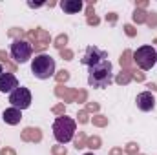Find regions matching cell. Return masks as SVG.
<instances>
[{"mask_svg":"<svg viewBox=\"0 0 157 155\" xmlns=\"http://www.w3.org/2000/svg\"><path fill=\"white\" fill-rule=\"evenodd\" d=\"M2 73H4V71H2V64H0V75H2Z\"/></svg>","mask_w":157,"mask_h":155,"instance_id":"b9f144b4","label":"cell"},{"mask_svg":"<svg viewBox=\"0 0 157 155\" xmlns=\"http://www.w3.org/2000/svg\"><path fill=\"white\" fill-rule=\"evenodd\" d=\"M86 22H88V26H99V17H95V15H91V17H88L86 18Z\"/></svg>","mask_w":157,"mask_h":155,"instance_id":"836d02e7","label":"cell"},{"mask_svg":"<svg viewBox=\"0 0 157 155\" xmlns=\"http://www.w3.org/2000/svg\"><path fill=\"white\" fill-rule=\"evenodd\" d=\"M2 119L6 120V124L15 126V124H18V122L22 120V113H20V110H17V108H7V110L4 112Z\"/></svg>","mask_w":157,"mask_h":155,"instance_id":"4fadbf2b","label":"cell"},{"mask_svg":"<svg viewBox=\"0 0 157 155\" xmlns=\"http://www.w3.org/2000/svg\"><path fill=\"white\" fill-rule=\"evenodd\" d=\"M60 7H62L64 13L73 15V13H78V11L84 7V4H82L80 0H64V2H60Z\"/></svg>","mask_w":157,"mask_h":155,"instance_id":"5bb4252c","label":"cell"},{"mask_svg":"<svg viewBox=\"0 0 157 155\" xmlns=\"http://www.w3.org/2000/svg\"><path fill=\"white\" fill-rule=\"evenodd\" d=\"M106 59H108L106 51H102V49H99V47H95V46H88L86 51H84V57L80 59V62H82L84 66L91 68V66H95V64H99V62H102V60H106Z\"/></svg>","mask_w":157,"mask_h":155,"instance_id":"ba28073f","label":"cell"},{"mask_svg":"<svg viewBox=\"0 0 157 155\" xmlns=\"http://www.w3.org/2000/svg\"><path fill=\"white\" fill-rule=\"evenodd\" d=\"M28 6H29V7H42L44 4H42V2H37V4H35V2H28Z\"/></svg>","mask_w":157,"mask_h":155,"instance_id":"ab89813d","label":"cell"},{"mask_svg":"<svg viewBox=\"0 0 157 155\" xmlns=\"http://www.w3.org/2000/svg\"><path fill=\"white\" fill-rule=\"evenodd\" d=\"M84 155H93V153H84Z\"/></svg>","mask_w":157,"mask_h":155,"instance_id":"ee69618b","label":"cell"},{"mask_svg":"<svg viewBox=\"0 0 157 155\" xmlns=\"http://www.w3.org/2000/svg\"><path fill=\"white\" fill-rule=\"evenodd\" d=\"M51 153L53 155H66L68 153V150H66V146L59 144V146H53V148H51Z\"/></svg>","mask_w":157,"mask_h":155,"instance_id":"4316f807","label":"cell"},{"mask_svg":"<svg viewBox=\"0 0 157 155\" xmlns=\"http://www.w3.org/2000/svg\"><path fill=\"white\" fill-rule=\"evenodd\" d=\"M135 102H137V108H139L141 112H152L154 106H155V99H154L152 91H143V93H139L137 99H135Z\"/></svg>","mask_w":157,"mask_h":155,"instance_id":"9c48e42d","label":"cell"},{"mask_svg":"<svg viewBox=\"0 0 157 155\" xmlns=\"http://www.w3.org/2000/svg\"><path fill=\"white\" fill-rule=\"evenodd\" d=\"M146 17H148V13L144 9H135L133 15H132V18H133L135 24H144L146 22Z\"/></svg>","mask_w":157,"mask_h":155,"instance_id":"ac0fdd59","label":"cell"},{"mask_svg":"<svg viewBox=\"0 0 157 155\" xmlns=\"http://www.w3.org/2000/svg\"><path fill=\"white\" fill-rule=\"evenodd\" d=\"M18 88V80L13 73H2L0 75V91L2 93H13Z\"/></svg>","mask_w":157,"mask_h":155,"instance_id":"30bf717a","label":"cell"},{"mask_svg":"<svg viewBox=\"0 0 157 155\" xmlns=\"http://www.w3.org/2000/svg\"><path fill=\"white\" fill-rule=\"evenodd\" d=\"M91 122H93V126H99V128H104V126H108V117L95 115L93 119H91Z\"/></svg>","mask_w":157,"mask_h":155,"instance_id":"603a6c76","label":"cell"},{"mask_svg":"<svg viewBox=\"0 0 157 155\" xmlns=\"http://www.w3.org/2000/svg\"><path fill=\"white\" fill-rule=\"evenodd\" d=\"M77 89H71V88H64L62 84H57L55 88V95L59 99H62L64 102H75L77 100Z\"/></svg>","mask_w":157,"mask_h":155,"instance_id":"8fae6325","label":"cell"},{"mask_svg":"<svg viewBox=\"0 0 157 155\" xmlns=\"http://www.w3.org/2000/svg\"><path fill=\"white\" fill-rule=\"evenodd\" d=\"M106 20H108L110 24H115V22H117V15H115V13H110V15H106Z\"/></svg>","mask_w":157,"mask_h":155,"instance_id":"8d00e7d4","label":"cell"},{"mask_svg":"<svg viewBox=\"0 0 157 155\" xmlns=\"http://www.w3.org/2000/svg\"><path fill=\"white\" fill-rule=\"evenodd\" d=\"M86 148L99 150V148H101V137H99V135H91V137H88V141H86Z\"/></svg>","mask_w":157,"mask_h":155,"instance_id":"d6986e66","label":"cell"},{"mask_svg":"<svg viewBox=\"0 0 157 155\" xmlns=\"http://www.w3.org/2000/svg\"><path fill=\"white\" fill-rule=\"evenodd\" d=\"M124 33H126L128 37H135V35H137V31H135V28H133L132 24H126V26H124Z\"/></svg>","mask_w":157,"mask_h":155,"instance_id":"1f68e13d","label":"cell"},{"mask_svg":"<svg viewBox=\"0 0 157 155\" xmlns=\"http://www.w3.org/2000/svg\"><path fill=\"white\" fill-rule=\"evenodd\" d=\"M86 112L88 113H97L99 112V104L97 102H86Z\"/></svg>","mask_w":157,"mask_h":155,"instance_id":"f546056e","label":"cell"},{"mask_svg":"<svg viewBox=\"0 0 157 155\" xmlns=\"http://www.w3.org/2000/svg\"><path fill=\"white\" fill-rule=\"evenodd\" d=\"M132 71H128V70H122L121 73H119L117 77L113 78L115 82H117L119 86H126V84H130V80H132Z\"/></svg>","mask_w":157,"mask_h":155,"instance_id":"2e32d148","label":"cell"},{"mask_svg":"<svg viewBox=\"0 0 157 155\" xmlns=\"http://www.w3.org/2000/svg\"><path fill=\"white\" fill-rule=\"evenodd\" d=\"M28 42L31 44V47H35V51H44L48 46H49V42H51V37H49V33L48 31H44V29H33V31H29L28 33Z\"/></svg>","mask_w":157,"mask_h":155,"instance_id":"52a82bcc","label":"cell"},{"mask_svg":"<svg viewBox=\"0 0 157 155\" xmlns=\"http://www.w3.org/2000/svg\"><path fill=\"white\" fill-rule=\"evenodd\" d=\"M68 78H70V71H66V70H62V71H59V73L55 75V80H57V84L68 82Z\"/></svg>","mask_w":157,"mask_h":155,"instance_id":"d4e9b609","label":"cell"},{"mask_svg":"<svg viewBox=\"0 0 157 155\" xmlns=\"http://www.w3.org/2000/svg\"><path fill=\"white\" fill-rule=\"evenodd\" d=\"M132 57H133V53H132L130 49H124V51H122V55H121V59H119L122 70H128V71H133V70H135V68L132 66V60H133Z\"/></svg>","mask_w":157,"mask_h":155,"instance_id":"9a60e30c","label":"cell"},{"mask_svg":"<svg viewBox=\"0 0 157 155\" xmlns=\"http://www.w3.org/2000/svg\"><path fill=\"white\" fill-rule=\"evenodd\" d=\"M66 44H68V35H59L57 39L53 40V46L59 49V51H62V49H66Z\"/></svg>","mask_w":157,"mask_h":155,"instance_id":"ffe728a7","label":"cell"},{"mask_svg":"<svg viewBox=\"0 0 157 155\" xmlns=\"http://www.w3.org/2000/svg\"><path fill=\"white\" fill-rule=\"evenodd\" d=\"M86 141H88L86 133L78 131V135L75 137V148H77V150H80V148H86Z\"/></svg>","mask_w":157,"mask_h":155,"instance_id":"7402d4cb","label":"cell"},{"mask_svg":"<svg viewBox=\"0 0 157 155\" xmlns=\"http://www.w3.org/2000/svg\"><path fill=\"white\" fill-rule=\"evenodd\" d=\"M75 128H77V124L71 117L62 115L55 119V122H53V135L60 144H66L75 137Z\"/></svg>","mask_w":157,"mask_h":155,"instance_id":"7a4b0ae2","label":"cell"},{"mask_svg":"<svg viewBox=\"0 0 157 155\" xmlns=\"http://www.w3.org/2000/svg\"><path fill=\"white\" fill-rule=\"evenodd\" d=\"M31 53H33V47L28 40H13L11 44V57L18 62V64H24L31 59Z\"/></svg>","mask_w":157,"mask_h":155,"instance_id":"5b68a950","label":"cell"},{"mask_svg":"<svg viewBox=\"0 0 157 155\" xmlns=\"http://www.w3.org/2000/svg\"><path fill=\"white\" fill-rule=\"evenodd\" d=\"M31 71H33V75L37 78H42V80L53 77L55 75V60L49 55L40 53V55H37L33 59V62H31Z\"/></svg>","mask_w":157,"mask_h":155,"instance_id":"3957f363","label":"cell"},{"mask_svg":"<svg viewBox=\"0 0 157 155\" xmlns=\"http://www.w3.org/2000/svg\"><path fill=\"white\" fill-rule=\"evenodd\" d=\"M113 82L112 75V62L106 59L88 70V84L91 88H108Z\"/></svg>","mask_w":157,"mask_h":155,"instance_id":"6da1fadb","label":"cell"},{"mask_svg":"<svg viewBox=\"0 0 157 155\" xmlns=\"http://www.w3.org/2000/svg\"><path fill=\"white\" fill-rule=\"evenodd\" d=\"M20 139L24 141V142H40L42 141V131H40L39 128H26L22 133H20Z\"/></svg>","mask_w":157,"mask_h":155,"instance_id":"7c38bea8","label":"cell"},{"mask_svg":"<svg viewBox=\"0 0 157 155\" xmlns=\"http://www.w3.org/2000/svg\"><path fill=\"white\" fill-rule=\"evenodd\" d=\"M144 24H148L150 28H157V13H148V17H146V22Z\"/></svg>","mask_w":157,"mask_h":155,"instance_id":"484cf974","label":"cell"},{"mask_svg":"<svg viewBox=\"0 0 157 155\" xmlns=\"http://www.w3.org/2000/svg\"><path fill=\"white\" fill-rule=\"evenodd\" d=\"M133 62L141 68V70H152L157 62V51L154 49V46H141L135 53H133Z\"/></svg>","mask_w":157,"mask_h":155,"instance_id":"277c9868","label":"cell"},{"mask_svg":"<svg viewBox=\"0 0 157 155\" xmlns=\"http://www.w3.org/2000/svg\"><path fill=\"white\" fill-rule=\"evenodd\" d=\"M110 155H124V152H122V148H112Z\"/></svg>","mask_w":157,"mask_h":155,"instance_id":"f35d334b","label":"cell"},{"mask_svg":"<svg viewBox=\"0 0 157 155\" xmlns=\"http://www.w3.org/2000/svg\"><path fill=\"white\" fill-rule=\"evenodd\" d=\"M148 88H150L152 91H155V89H157V86H155V84H148Z\"/></svg>","mask_w":157,"mask_h":155,"instance_id":"60d3db41","label":"cell"},{"mask_svg":"<svg viewBox=\"0 0 157 155\" xmlns=\"http://www.w3.org/2000/svg\"><path fill=\"white\" fill-rule=\"evenodd\" d=\"M132 77L135 78L137 82H144V73H141V71H137V70L132 71Z\"/></svg>","mask_w":157,"mask_h":155,"instance_id":"e575fe53","label":"cell"},{"mask_svg":"<svg viewBox=\"0 0 157 155\" xmlns=\"http://www.w3.org/2000/svg\"><path fill=\"white\" fill-rule=\"evenodd\" d=\"M135 6H137L135 9H146L148 7V2L146 0H141V2H135Z\"/></svg>","mask_w":157,"mask_h":155,"instance_id":"d590c367","label":"cell"},{"mask_svg":"<svg viewBox=\"0 0 157 155\" xmlns=\"http://www.w3.org/2000/svg\"><path fill=\"white\" fill-rule=\"evenodd\" d=\"M154 44H157V37H155V39H154Z\"/></svg>","mask_w":157,"mask_h":155,"instance_id":"7bdbcfd3","label":"cell"},{"mask_svg":"<svg viewBox=\"0 0 157 155\" xmlns=\"http://www.w3.org/2000/svg\"><path fill=\"white\" fill-rule=\"evenodd\" d=\"M0 62L6 64V68L9 70V73H15V71H17V64H13L11 59H9V55H7L6 51H2V49H0Z\"/></svg>","mask_w":157,"mask_h":155,"instance_id":"e0dca14e","label":"cell"},{"mask_svg":"<svg viewBox=\"0 0 157 155\" xmlns=\"http://www.w3.org/2000/svg\"><path fill=\"white\" fill-rule=\"evenodd\" d=\"M0 155H17V153H15V150H11V148H2V150H0Z\"/></svg>","mask_w":157,"mask_h":155,"instance_id":"74e56055","label":"cell"},{"mask_svg":"<svg viewBox=\"0 0 157 155\" xmlns=\"http://www.w3.org/2000/svg\"><path fill=\"white\" fill-rule=\"evenodd\" d=\"M60 57H62L64 60H71V59H73V51L66 47V49H62V51H60Z\"/></svg>","mask_w":157,"mask_h":155,"instance_id":"d6a6232c","label":"cell"},{"mask_svg":"<svg viewBox=\"0 0 157 155\" xmlns=\"http://www.w3.org/2000/svg\"><path fill=\"white\" fill-rule=\"evenodd\" d=\"M51 112H53V113H55V115H64V112H66V106H64V102H62V104H57V106H53V108H51Z\"/></svg>","mask_w":157,"mask_h":155,"instance_id":"f1b7e54d","label":"cell"},{"mask_svg":"<svg viewBox=\"0 0 157 155\" xmlns=\"http://www.w3.org/2000/svg\"><path fill=\"white\" fill-rule=\"evenodd\" d=\"M75 102H78V104H84V102H88V93H86L84 89H78L77 100H75Z\"/></svg>","mask_w":157,"mask_h":155,"instance_id":"83f0119b","label":"cell"},{"mask_svg":"<svg viewBox=\"0 0 157 155\" xmlns=\"http://www.w3.org/2000/svg\"><path fill=\"white\" fill-rule=\"evenodd\" d=\"M124 153L126 155H139V146H137V142H128L126 148H124Z\"/></svg>","mask_w":157,"mask_h":155,"instance_id":"cb8c5ba5","label":"cell"},{"mask_svg":"<svg viewBox=\"0 0 157 155\" xmlns=\"http://www.w3.org/2000/svg\"><path fill=\"white\" fill-rule=\"evenodd\" d=\"M9 102H11V108H17V110H26L31 106V93L28 88H17L13 93H9Z\"/></svg>","mask_w":157,"mask_h":155,"instance_id":"8992f818","label":"cell"},{"mask_svg":"<svg viewBox=\"0 0 157 155\" xmlns=\"http://www.w3.org/2000/svg\"><path fill=\"white\" fill-rule=\"evenodd\" d=\"M11 39L15 40H26V37H28V33L26 31H22V29H18V28H13V29H9V33H7Z\"/></svg>","mask_w":157,"mask_h":155,"instance_id":"44dd1931","label":"cell"},{"mask_svg":"<svg viewBox=\"0 0 157 155\" xmlns=\"http://www.w3.org/2000/svg\"><path fill=\"white\" fill-rule=\"evenodd\" d=\"M77 119H78V122H80V124H86V122L90 120V117H88V112H86V110H82V112H78Z\"/></svg>","mask_w":157,"mask_h":155,"instance_id":"4dcf8cb0","label":"cell"}]
</instances>
